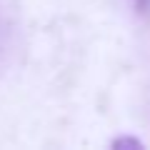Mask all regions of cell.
Here are the masks:
<instances>
[{
    "label": "cell",
    "mask_w": 150,
    "mask_h": 150,
    "mask_svg": "<svg viewBox=\"0 0 150 150\" xmlns=\"http://www.w3.org/2000/svg\"><path fill=\"white\" fill-rule=\"evenodd\" d=\"M112 148H143V143L138 138H118L112 140Z\"/></svg>",
    "instance_id": "cell-1"
},
{
    "label": "cell",
    "mask_w": 150,
    "mask_h": 150,
    "mask_svg": "<svg viewBox=\"0 0 150 150\" xmlns=\"http://www.w3.org/2000/svg\"><path fill=\"white\" fill-rule=\"evenodd\" d=\"M135 5H138L140 13H148L150 10V0H135Z\"/></svg>",
    "instance_id": "cell-2"
}]
</instances>
